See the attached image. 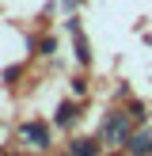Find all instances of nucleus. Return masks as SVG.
Returning <instances> with one entry per match:
<instances>
[{
	"mask_svg": "<svg viewBox=\"0 0 152 156\" xmlns=\"http://www.w3.org/2000/svg\"><path fill=\"white\" fill-rule=\"evenodd\" d=\"M103 137L110 145H126L129 141V118L126 114H110V118L103 122Z\"/></svg>",
	"mask_w": 152,
	"mask_h": 156,
	"instance_id": "1",
	"label": "nucleus"
},
{
	"mask_svg": "<svg viewBox=\"0 0 152 156\" xmlns=\"http://www.w3.org/2000/svg\"><path fill=\"white\" fill-rule=\"evenodd\" d=\"M19 137H23L27 149H46V145H50V129H46L42 122H27V126L19 129Z\"/></svg>",
	"mask_w": 152,
	"mask_h": 156,
	"instance_id": "2",
	"label": "nucleus"
},
{
	"mask_svg": "<svg viewBox=\"0 0 152 156\" xmlns=\"http://www.w3.org/2000/svg\"><path fill=\"white\" fill-rule=\"evenodd\" d=\"M126 145H129V149H133L137 156H144V152H152V137H148V133H133V137H129Z\"/></svg>",
	"mask_w": 152,
	"mask_h": 156,
	"instance_id": "3",
	"label": "nucleus"
},
{
	"mask_svg": "<svg viewBox=\"0 0 152 156\" xmlns=\"http://www.w3.org/2000/svg\"><path fill=\"white\" fill-rule=\"evenodd\" d=\"M72 156H99L95 141H72Z\"/></svg>",
	"mask_w": 152,
	"mask_h": 156,
	"instance_id": "4",
	"label": "nucleus"
},
{
	"mask_svg": "<svg viewBox=\"0 0 152 156\" xmlns=\"http://www.w3.org/2000/svg\"><path fill=\"white\" fill-rule=\"evenodd\" d=\"M72 118H76V107H68V103H65V107L57 111V122H61V126H68Z\"/></svg>",
	"mask_w": 152,
	"mask_h": 156,
	"instance_id": "5",
	"label": "nucleus"
}]
</instances>
